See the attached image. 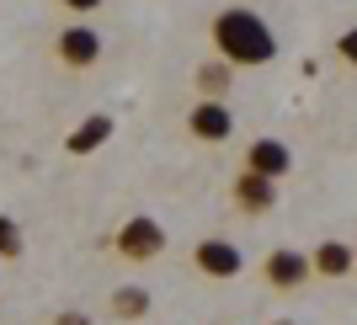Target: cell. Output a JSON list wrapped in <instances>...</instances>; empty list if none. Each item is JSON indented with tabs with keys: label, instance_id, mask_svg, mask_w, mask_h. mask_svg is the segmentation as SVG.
<instances>
[{
	"label": "cell",
	"instance_id": "8",
	"mask_svg": "<svg viewBox=\"0 0 357 325\" xmlns=\"http://www.w3.org/2000/svg\"><path fill=\"white\" fill-rule=\"evenodd\" d=\"M235 203H240V213H245V219H261V213H272V208H278V181L240 171V176H235Z\"/></svg>",
	"mask_w": 357,
	"mask_h": 325
},
{
	"label": "cell",
	"instance_id": "15",
	"mask_svg": "<svg viewBox=\"0 0 357 325\" xmlns=\"http://www.w3.org/2000/svg\"><path fill=\"white\" fill-rule=\"evenodd\" d=\"M336 54H342V59H347V64L357 70V27H347L342 38H336Z\"/></svg>",
	"mask_w": 357,
	"mask_h": 325
},
{
	"label": "cell",
	"instance_id": "9",
	"mask_svg": "<svg viewBox=\"0 0 357 325\" xmlns=\"http://www.w3.org/2000/svg\"><path fill=\"white\" fill-rule=\"evenodd\" d=\"M352 266H357V251L347 245V240H320V245L310 251V272L314 278H347Z\"/></svg>",
	"mask_w": 357,
	"mask_h": 325
},
{
	"label": "cell",
	"instance_id": "4",
	"mask_svg": "<svg viewBox=\"0 0 357 325\" xmlns=\"http://www.w3.org/2000/svg\"><path fill=\"white\" fill-rule=\"evenodd\" d=\"M192 266L203 278H213V282H229V278L245 272V251H240L235 240H224V235H208V240L192 245Z\"/></svg>",
	"mask_w": 357,
	"mask_h": 325
},
{
	"label": "cell",
	"instance_id": "3",
	"mask_svg": "<svg viewBox=\"0 0 357 325\" xmlns=\"http://www.w3.org/2000/svg\"><path fill=\"white\" fill-rule=\"evenodd\" d=\"M54 59L64 70H96L102 64V32L91 22H64L59 38H54Z\"/></svg>",
	"mask_w": 357,
	"mask_h": 325
},
{
	"label": "cell",
	"instance_id": "1",
	"mask_svg": "<svg viewBox=\"0 0 357 325\" xmlns=\"http://www.w3.org/2000/svg\"><path fill=\"white\" fill-rule=\"evenodd\" d=\"M208 43H213V59H224L229 70H261V64L278 59V38L251 6H224L208 22Z\"/></svg>",
	"mask_w": 357,
	"mask_h": 325
},
{
	"label": "cell",
	"instance_id": "16",
	"mask_svg": "<svg viewBox=\"0 0 357 325\" xmlns=\"http://www.w3.org/2000/svg\"><path fill=\"white\" fill-rule=\"evenodd\" d=\"M54 325H91V315L86 310H59V315H54Z\"/></svg>",
	"mask_w": 357,
	"mask_h": 325
},
{
	"label": "cell",
	"instance_id": "7",
	"mask_svg": "<svg viewBox=\"0 0 357 325\" xmlns=\"http://www.w3.org/2000/svg\"><path fill=\"white\" fill-rule=\"evenodd\" d=\"M187 133H192L197 144H224V139L235 133V112H229V102H192V112H187Z\"/></svg>",
	"mask_w": 357,
	"mask_h": 325
},
{
	"label": "cell",
	"instance_id": "13",
	"mask_svg": "<svg viewBox=\"0 0 357 325\" xmlns=\"http://www.w3.org/2000/svg\"><path fill=\"white\" fill-rule=\"evenodd\" d=\"M22 251H27L22 224H16L11 213H0V262H22Z\"/></svg>",
	"mask_w": 357,
	"mask_h": 325
},
{
	"label": "cell",
	"instance_id": "5",
	"mask_svg": "<svg viewBox=\"0 0 357 325\" xmlns=\"http://www.w3.org/2000/svg\"><path fill=\"white\" fill-rule=\"evenodd\" d=\"M240 171H251V176H267V181H283L288 171H294V149H288L283 139L261 133V139H251V144H245V155H240Z\"/></svg>",
	"mask_w": 357,
	"mask_h": 325
},
{
	"label": "cell",
	"instance_id": "12",
	"mask_svg": "<svg viewBox=\"0 0 357 325\" xmlns=\"http://www.w3.org/2000/svg\"><path fill=\"white\" fill-rule=\"evenodd\" d=\"M112 315H118V320H144V315H149V294L139 288V282L112 288Z\"/></svg>",
	"mask_w": 357,
	"mask_h": 325
},
{
	"label": "cell",
	"instance_id": "2",
	"mask_svg": "<svg viewBox=\"0 0 357 325\" xmlns=\"http://www.w3.org/2000/svg\"><path fill=\"white\" fill-rule=\"evenodd\" d=\"M112 251H118V262H155V256H165V224L155 219V213H128V219L112 229Z\"/></svg>",
	"mask_w": 357,
	"mask_h": 325
},
{
	"label": "cell",
	"instance_id": "10",
	"mask_svg": "<svg viewBox=\"0 0 357 325\" xmlns=\"http://www.w3.org/2000/svg\"><path fill=\"white\" fill-rule=\"evenodd\" d=\"M192 86H197V102H224L229 86H235V70H229L224 59H203L192 70Z\"/></svg>",
	"mask_w": 357,
	"mask_h": 325
},
{
	"label": "cell",
	"instance_id": "6",
	"mask_svg": "<svg viewBox=\"0 0 357 325\" xmlns=\"http://www.w3.org/2000/svg\"><path fill=\"white\" fill-rule=\"evenodd\" d=\"M261 278H267V288H278V294H294V288H304V282L314 278V272H310V251H294V245H278V251H267V262H261Z\"/></svg>",
	"mask_w": 357,
	"mask_h": 325
},
{
	"label": "cell",
	"instance_id": "11",
	"mask_svg": "<svg viewBox=\"0 0 357 325\" xmlns=\"http://www.w3.org/2000/svg\"><path fill=\"white\" fill-rule=\"evenodd\" d=\"M107 139H112V118H107V112H91V118L70 133V144H64V149H70V155H91V149H102Z\"/></svg>",
	"mask_w": 357,
	"mask_h": 325
},
{
	"label": "cell",
	"instance_id": "14",
	"mask_svg": "<svg viewBox=\"0 0 357 325\" xmlns=\"http://www.w3.org/2000/svg\"><path fill=\"white\" fill-rule=\"evenodd\" d=\"M54 6H59L64 16H70V22H86V16H96L107 6V0H54Z\"/></svg>",
	"mask_w": 357,
	"mask_h": 325
},
{
	"label": "cell",
	"instance_id": "17",
	"mask_svg": "<svg viewBox=\"0 0 357 325\" xmlns=\"http://www.w3.org/2000/svg\"><path fill=\"white\" fill-rule=\"evenodd\" d=\"M272 325H294V320H272Z\"/></svg>",
	"mask_w": 357,
	"mask_h": 325
}]
</instances>
